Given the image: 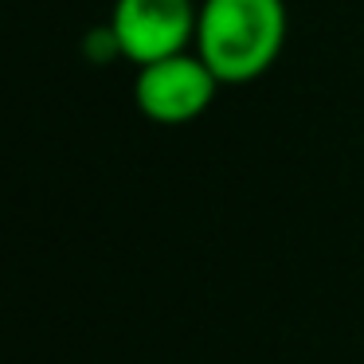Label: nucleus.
Returning a JSON list of instances; mask_svg holds the SVG:
<instances>
[{
	"label": "nucleus",
	"mask_w": 364,
	"mask_h": 364,
	"mask_svg": "<svg viewBox=\"0 0 364 364\" xmlns=\"http://www.w3.org/2000/svg\"><path fill=\"white\" fill-rule=\"evenodd\" d=\"M200 9L192 0H114V40L122 59L134 67H149L157 59L181 55L196 40Z\"/></svg>",
	"instance_id": "obj_2"
},
{
	"label": "nucleus",
	"mask_w": 364,
	"mask_h": 364,
	"mask_svg": "<svg viewBox=\"0 0 364 364\" xmlns=\"http://www.w3.org/2000/svg\"><path fill=\"white\" fill-rule=\"evenodd\" d=\"M220 79L200 55H168L141 67L134 82L137 110L157 126H188L212 106Z\"/></svg>",
	"instance_id": "obj_3"
},
{
	"label": "nucleus",
	"mask_w": 364,
	"mask_h": 364,
	"mask_svg": "<svg viewBox=\"0 0 364 364\" xmlns=\"http://www.w3.org/2000/svg\"><path fill=\"white\" fill-rule=\"evenodd\" d=\"M286 43L282 0H204L196 24L200 59L220 82H251L274 67Z\"/></svg>",
	"instance_id": "obj_1"
}]
</instances>
